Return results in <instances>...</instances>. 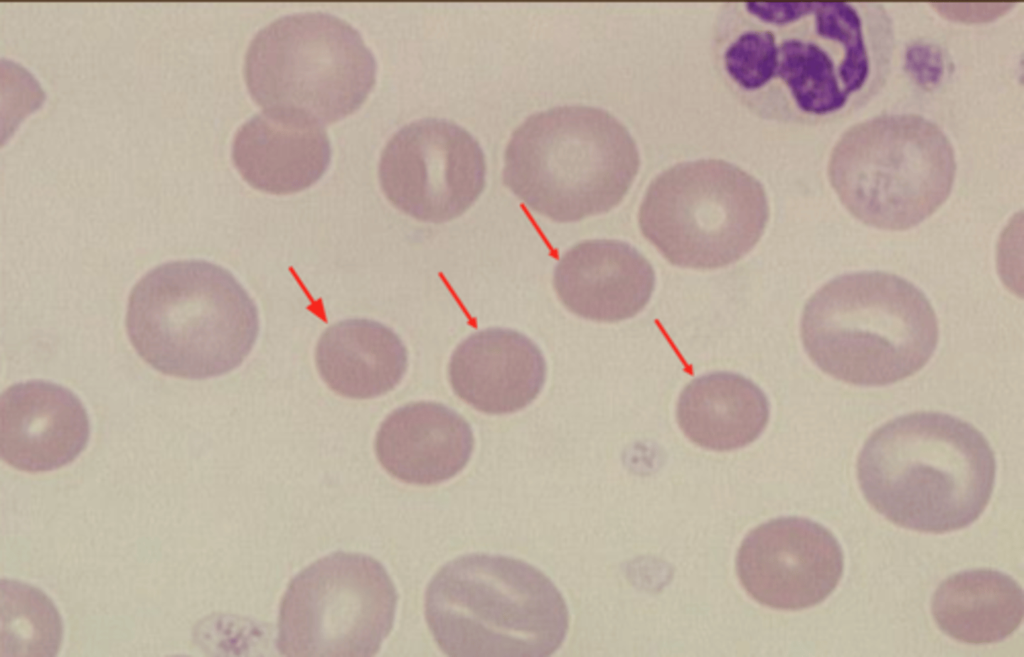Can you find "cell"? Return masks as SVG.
Here are the masks:
<instances>
[{"mask_svg":"<svg viewBox=\"0 0 1024 657\" xmlns=\"http://www.w3.org/2000/svg\"><path fill=\"white\" fill-rule=\"evenodd\" d=\"M773 25L763 37L751 112L818 125L867 104L891 71L895 36L878 2L761 3Z\"/></svg>","mask_w":1024,"mask_h":657,"instance_id":"cell-1","label":"cell"},{"mask_svg":"<svg viewBox=\"0 0 1024 657\" xmlns=\"http://www.w3.org/2000/svg\"><path fill=\"white\" fill-rule=\"evenodd\" d=\"M996 460L972 424L946 413L894 418L867 438L857 459L866 501L893 524L942 534L967 527L987 507Z\"/></svg>","mask_w":1024,"mask_h":657,"instance_id":"cell-2","label":"cell"},{"mask_svg":"<svg viewBox=\"0 0 1024 657\" xmlns=\"http://www.w3.org/2000/svg\"><path fill=\"white\" fill-rule=\"evenodd\" d=\"M939 337L935 311L908 280L882 271L838 276L806 302L801 338L823 372L858 386H884L921 370Z\"/></svg>","mask_w":1024,"mask_h":657,"instance_id":"cell-3","label":"cell"},{"mask_svg":"<svg viewBox=\"0 0 1024 657\" xmlns=\"http://www.w3.org/2000/svg\"><path fill=\"white\" fill-rule=\"evenodd\" d=\"M125 325L138 355L184 379L226 374L248 356L259 333L258 309L226 269L178 260L143 276L129 295Z\"/></svg>","mask_w":1024,"mask_h":657,"instance_id":"cell-4","label":"cell"},{"mask_svg":"<svg viewBox=\"0 0 1024 657\" xmlns=\"http://www.w3.org/2000/svg\"><path fill=\"white\" fill-rule=\"evenodd\" d=\"M639 168L621 121L600 108L566 105L531 115L513 132L503 182L539 214L574 222L619 205Z\"/></svg>","mask_w":1024,"mask_h":657,"instance_id":"cell-5","label":"cell"},{"mask_svg":"<svg viewBox=\"0 0 1024 657\" xmlns=\"http://www.w3.org/2000/svg\"><path fill=\"white\" fill-rule=\"evenodd\" d=\"M425 617L439 648L454 657H545L563 643L566 602L534 566L501 555L469 554L429 583Z\"/></svg>","mask_w":1024,"mask_h":657,"instance_id":"cell-6","label":"cell"},{"mask_svg":"<svg viewBox=\"0 0 1024 657\" xmlns=\"http://www.w3.org/2000/svg\"><path fill=\"white\" fill-rule=\"evenodd\" d=\"M827 173L856 219L902 231L930 217L947 200L956 159L950 140L934 122L911 113L884 114L841 135Z\"/></svg>","mask_w":1024,"mask_h":657,"instance_id":"cell-7","label":"cell"},{"mask_svg":"<svg viewBox=\"0 0 1024 657\" xmlns=\"http://www.w3.org/2000/svg\"><path fill=\"white\" fill-rule=\"evenodd\" d=\"M769 216L766 191L754 176L724 160L700 159L675 164L650 182L638 224L671 264L716 269L746 255Z\"/></svg>","mask_w":1024,"mask_h":657,"instance_id":"cell-8","label":"cell"},{"mask_svg":"<svg viewBox=\"0 0 1024 657\" xmlns=\"http://www.w3.org/2000/svg\"><path fill=\"white\" fill-rule=\"evenodd\" d=\"M245 79L266 109L302 112L319 123L355 111L376 79V61L359 32L324 12L282 16L263 27L245 56Z\"/></svg>","mask_w":1024,"mask_h":657,"instance_id":"cell-9","label":"cell"},{"mask_svg":"<svg viewBox=\"0 0 1024 657\" xmlns=\"http://www.w3.org/2000/svg\"><path fill=\"white\" fill-rule=\"evenodd\" d=\"M397 592L374 558L337 552L298 573L280 603L282 655L370 657L392 630Z\"/></svg>","mask_w":1024,"mask_h":657,"instance_id":"cell-10","label":"cell"},{"mask_svg":"<svg viewBox=\"0 0 1024 657\" xmlns=\"http://www.w3.org/2000/svg\"><path fill=\"white\" fill-rule=\"evenodd\" d=\"M478 141L459 125L425 118L402 127L384 147L379 180L389 201L407 215L442 223L462 215L485 186Z\"/></svg>","mask_w":1024,"mask_h":657,"instance_id":"cell-11","label":"cell"},{"mask_svg":"<svg viewBox=\"0 0 1024 657\" xmlns=\"http://www.w3.org/2000/svg\"><path fill=\"white\" fill-rule=\"evenodd\" d=\"M844 555L824 526L801 517L771 520L742 541L736 571L746 592L759 603L800 610L824 601L837 587Z\"/></svg>","mask_w":1024,"mask_h":657,"instance_id":"cell-12","label":"cell"},{"mask_svg":"<svg viewBox=\"0 0 1024 657\" xmlns=\"http://www.w3.org/2000/svg\"><path fill=\"white\" fill-rule=\"evenodd\" d=\"M89 432L86 410L67 388L33 380L1 394L0 455L18 470L46 472L69 464L86 447Z\"/></svg>","mask_w":1024,"mask_h":657,"instance_id":"cell-13","label":"cell"},{"mask_svg":"<svg viewBox=\"0 0 1024 657\" xmlns=\"http://www.w3.org/2000/svg\"><path fill=\"white\" fill-rule=\"evenodd\" d=\"M557 296L572 313L598 322H618L638 314L650 301L655 272L631 245L587 240L570 248L553 277Z\"/></svg>","mask_w":1024,"mask_h":657,"instance_id":"cell-14","label":"cell"},{"mask_svg":"<svg viewBox=\"0 0 1024 657\" xmlns=\"http://www.w3.org/2000/svg\"><path fill=\"white\" fill-rule=\"evenodd\" d=\"M235 167L252 187L272 194L304 190L324 174L330 141L321 124L295 110L266 109L236 132Z\"/></svg>","mask_w":1024,"mask_h":657,"instance_id":"cell-15","label":"cell"},{"mask_svg":"<svg viewBox=\"0 0 1024 657\" xmlns=\"http://www.w3.org/2000/svg\"><path fill=\"white\" fill-rule=\"evenodd\" d=\"M448 372L460 399L480 412L500 415L519 411L537 398L545 383L546 363L527 336L489 328L457 346Z\"/></svg>","mask_w":1024,"mask_h":657,"instance_id":"cell-16","label":"cell"},{"mask_svg":"<svg viewBox=\"0 0 1024 657\" xmlns=\"http://www.w3.org/2000/svg\"><path fill=\"white\" fill-rule=\"evenodd\" d=\"M474 437L469 423L437 402H413L390 413L375 438V453L393 477L414 485L451 479L470 460Z\"/></svg>","mask_w":1024,"mask_h":657,"instance_id":"cell-17","label":"cell"},{"mask_svg":"<svg viewBox=\"0 0 1024 657\" xmlns=\"http://www.w3.org/2000/svg\"><path fill=\"white\" fill-rule=\"evenodd\" d=\"M318 372L335 393L370 399L393 390L407 366V349L389 327L369 319H348L328 327L315 352Z\"/></svg>","mask_w":1024,"mask_h":657,"instance_id":"cell-18","label":"cell"},{"mask_svg":"<svg viewBox=\"0 0 1024 657\" xmlns=\"http://www.w3.org/2000/svg\"><path fill=\"white\" fill-rule=\"evenodd\" d=\"M677 422L694 444L729 451L755 441L766 428L770 407L751 380L731 372H713L690 381L677 403Z\"/></svg>","mask_w":1024,"mask_h":657,"instance_id":"cell-19","label":"cell"},{"mask_svg":"<svg viewBox=\"0 0 1024 657\" xmlns=\"http://www.w3.org/2000/svg\"><path fill=\"white\" fill-rule=\"evenodd\" d=\"M932 615L938 627L961 642L1001 641L1021 624L1024 597L1021 586L995 570L964 571L943 581L933 594Z\"/></svg>","mask_w":1024,"mask_h":657,"instance_id":"cell-20","label":"cell"},{"mask_svg":"<svg viewBox=\"0 0 1024 657\" xmlns=\"http://www.w3.org/2000/svg\"><path fill=\"white\" fill-rule=\"evenodd\" d=\"M2 650L11 656H54L62 638L60 616L40 590L15 581L1 582Z\"/></svg>","mask_w":1024,"mask_h":657,"instance_id":"cell-21","label":"cell"}]
</instances>
